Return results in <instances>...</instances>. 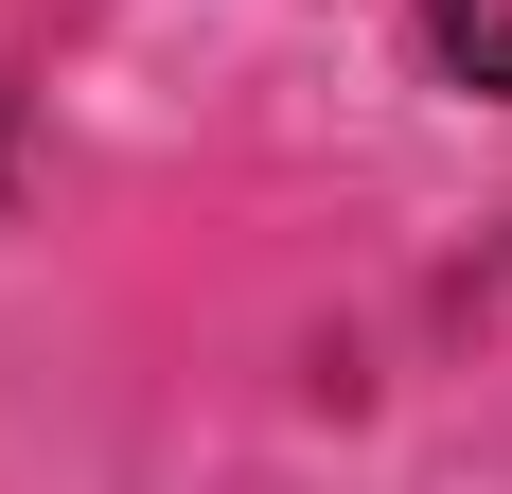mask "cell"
Listing matches in <instances>:
<instances>
[{"label": "cell", "instance_id": "1", "mask_svg": "<svg viewBox=\"0 0 512 494\" xmlns=\"http://www.w3.org/2000/svg\"><path fill=\"white\" fill-rule=\"evenodd\" d=\"M424 53H442L460 89H495V106H512V0H424Z\"/></svg>", "mask_w": 512, "mask_h": 494}]
</instances>
